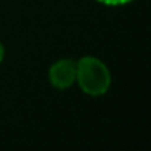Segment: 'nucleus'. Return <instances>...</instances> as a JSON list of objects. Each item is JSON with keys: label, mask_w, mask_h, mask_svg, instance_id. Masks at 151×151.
<instances>
[{"label": "nucleus", "mask_w": 151, "mask_h": 151, "mask_svg": "<svg viewBox=\"0 0 151 151\" xmlns=\"http://www.w3.org/2000/svg\"><path fill=\"white\" fill-rule=\"evenodd\" d=\"M76 83L89 96L105 95L111 85L108 67L96 56H83L76 61Z\"/></svg>", "instance_id": "1"}, {"label": "nucleus", "mask_w": 151, "mask_h": 151, "mask_svg": "<svg viewBox=\"0 0 151 151\" xmlns=\"http://www.w3.org/2000/svg\"><path fill=\"white\" fill-rule=\"evenodd\" d=\"M49 82L59 91L71 88L76 83V61L62 58L53 62L49 68Z\"/></svg>", "instance_id": "2"}, {"label": "nucleus", "mask_w": 151, "mask_h": 151, "mask_svg": "<svg viewBox=\"0 0 151 151\" xmlns=\"http://www.w3.org/2000/svg\"><path fill=\"white\" fill-rule=\"evenodd\" d=\"M96 2L107 5V6H122V5H127L132 0H96Z\"/></svg>", "instance_id": "3"}, {"label": "nucleus", "mask_w": 151, "mask_h": 151, "mask_svg": "<svg viewBox=\"0 0 151 151\" xmlns=\"http://www.w3.org/2000/svg\"><path fill=\"white\" fill-rule=\"evenodd\" d=\"M3 56H5V47H3L2 43H0V62L3 61Z\"/></svg>", "instance_id": "4"}]
</instances>
